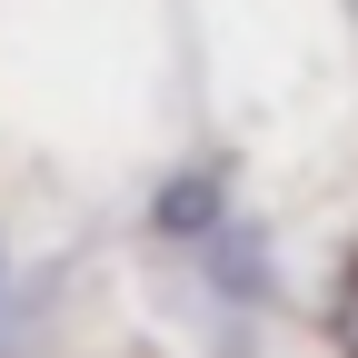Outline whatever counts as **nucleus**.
<instances>
[{
	"mask_svg": "<svg viewBox=\"0 0 358 358\" xmlns=\"http://www.w3.org/2000/svg\"><path fill=\"white\" fill-rule=\"evenodd\" d=\"M209 219H219V189H209V179H179V189L159 199V229H169V239H199Z\"/></svg>",
	"mask_w": 358,
	"mask_h": 358,
	"instance_id": "1",
	"label": "nucleus"
}]
</instances>
